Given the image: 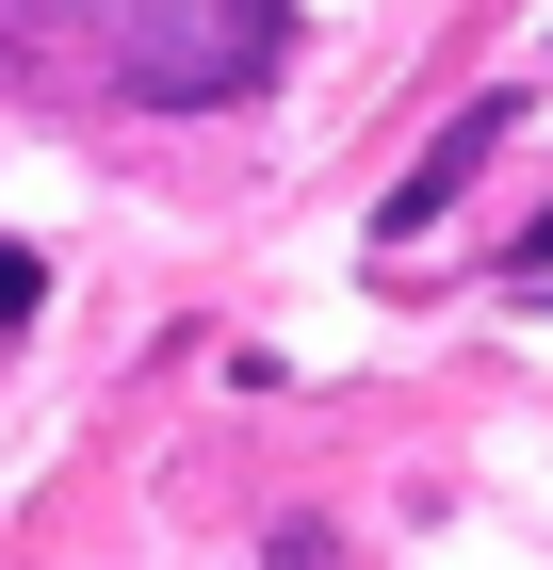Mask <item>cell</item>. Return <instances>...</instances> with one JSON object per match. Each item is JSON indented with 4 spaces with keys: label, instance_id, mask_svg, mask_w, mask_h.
<instances>
[{
    "label": "cell",
    "instance_id": "1",
    "mask_svg": "<svg viewBox=\"0 0 553 570\" xmlns=\"http://www.w3.org/2000/svg\"><path fill=\"white\" fill-rule=\"evenodd\" d=\"M294 66V0H130L115 17V98L147 115H228Z\"/></svg>",
    "mask_w": 553,
    "mask_h": 570
},
{
    "label": "cell",
    "instance_id": "2",
    "mask_svg": "<svg viewBox=\"0 0 553 570\" xmlns=\"http://www.w3.org/2000/svg\"><path fill=\"white\" fill-rule=\"evenodd\" d=\"M488 147H505V98H472L456 131H440V147H424V164L391 179V228H440V213H456V179H472V164H488Z\"/></svg>",
    "mask_w": 553,
    "mask_h": 570
},
{
    "label": "cell",
    "instance_id": "3",
    "mask_svg": "<svg viewBox=\"0 0 553 570\" xmlns=\"http://www.w3.org/2000/svg\"><path fill=\"white\" fill-rule=\"evenodd\" d=\"M66 17H82V0H0V66H33V49L66 33Z\"/></svg>",
    "mask_w": 553,
    "mask_h": 570
},
{
    "label": "cell",
    "instance_id": "4",
    "mask_svg": "<svg viewBox=\"0 0 553 570\" xmlns=\"http://www.w3.org/2000/svg\"><path fill=\"white\" fill-rule=\"evenodd\" d=\"M33 309H49V262H33V245H0V326H33Z\"/></svg>",
    "mask_w": 553,
    "mask_h": 570
}]
</instances>
